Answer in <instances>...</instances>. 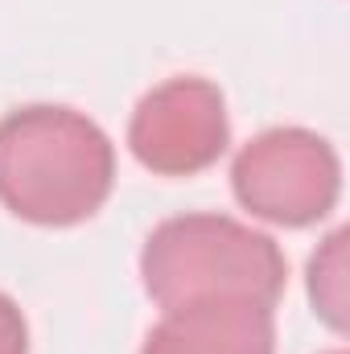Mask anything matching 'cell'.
Here are the masks:
<instances>
[{
  "label": "cell",
  "mask_w": 350,
  "mask_h": 354,
  "mask_svg": "<svg viewBox=\"0 0 350 354\" xmlns=\"http://www.w3.org/2000/svg\"><path fill=\"white\" fill-rule=\"evenodd\" d=\"M116 185L111 136L75 107L29 103L0 120V206L33 227H79Z\"/></svg>",
  "instance_id": "cell-1"
},
{
  "label": "cell",
  "mask_w": 350,
  "mask_h": 354,
  "mask_svg": "<svg viewBox=\"0 0 350 354\" xmlns=\"http://www.w3.org/2000/svg\"><path fill=\"white\" fill-rule=\"evenodd\" d=\"M140 284L161 313L194 301H252L276 309L288 284V260L272 235L231 214H177L145 239Z\"/></svg>",
  "instance_id": "cell-2"
},
{
  "label": "cell",
  "mask_w": 350,
  "mask_h": 354,
  "mask_svg": "<svg viewBox=\"0 0 350 354\" xmlns=\"http://www.w3.org/2000/svg\"><path fill=\"white\" fill-rule=\"evenodd\" d=\"M235 202L272 227H313L342 198L338 149L309 128H268L231 161Z\"/></svg>",
  "instance_id": "cell-3"
},
{
  "label": "cell",
  "mask_w": 350,
  "mask_h": 354,
  "mask_svg": "<svg viewBox=\"0 0 350 354\" xmlns=\"http://www.w3.org/2000/svg\"><path fill=\"white\" fill-rule=\"evenodd\" d=\"M231 145L227 99L202 75H177L153 87L128 120L132 157L157 177H194Z\"/></svg>",
  "instance_id": "cell-4"
},
{
  "label": "cell",
  "mask_w": 350,
  "mask_h": 354,
  "mask_svg": "<svg viewBox=\"0 0 350 354\" xmlns=\"http://www.w3.org/2000/svg\"><path fill=\"white\" fill-rule=\"evenodd\" d=\"M140 354H276V322L252 301H194L165 309Z\"/></svg>",
  "instance_id": "cell-5"
},
{
  "label": "cell",
  "mask_w": 350,
  "mask_h": 354,
  "mask_svg": "<svg viewBox=\"0 0 350 354\" xmlns=\"http://www.w3.org/2000/svg\"><path fill=\"white\" fill-rule=\"evenodd\" d=\"M347 227L330 231L322 239V248L313 252L309 260V301H313V313L334 330V334H347L350 322V288H347Z\"/></svg>",
  "instance_id": "cell-6"
},
{
  "label": "cell",
  "mask_w": 350,
  "mask_h": 354,
  "mask_svg": "<svg viewBox=\"0 0 350 354\" xmlns=\"http://www.w3.org/2000/svg\"><path fill=\"white\" fill-rule=\"evenodd\" d=\"M0 354H29V322L8 292H0Z\"/></svg>",
  "instance_id": "cell-7"
},
{
  "label": "cell",
  "mask_w": 350,
  "mask_h": 354,
  "mask_svg": "<svg viewBox=\"0 0 350 354\" xmlns=\"http://www.w3.org/2000/svg\"><path fill=\"white\" fill-rule=\"evenodd\" d=\"M326 354H347V351H326Z\"/></svg>",
  "instance_id": "cell-8"
}]
</instances>
